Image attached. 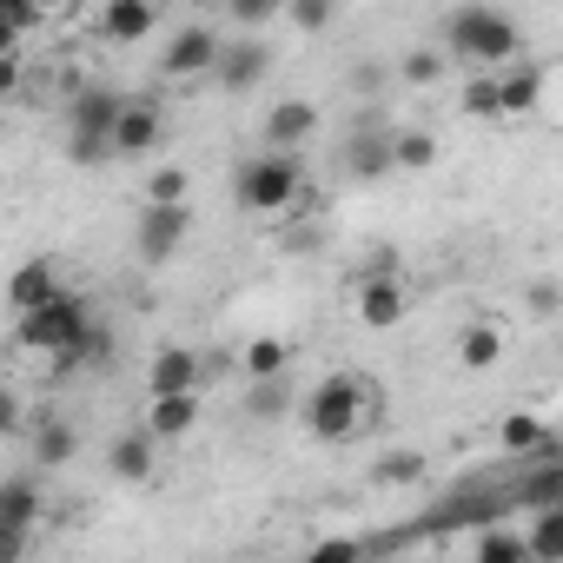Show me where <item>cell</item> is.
I'll return each mask as SVG.
<instances>
[{
  "label": "cell",
  "instance_id": "obj_20",
  "mask_svg": "<svg viewBox=\"0 0 563 563\" xmlns=\"http://www.w3.org/2000/svg\"><path fill=\"white\" fill-rule=\"evenodd\" d=\"M345 173H352V179H385V173H398L391 133H352V140H345Z\"/></svg>",
  "mask_w": 563,
  "mask_h": 563
},
{
  "label": "cell",
  "instance_id": "obj_23",
  "mask_svg": "<svg viewBox=\"0 0 563 563\" xmlns=\"http://www.w3.org/2000/svg\"><path fill=\"white\" fill-rule=\"evenodd\" d=\"M523 543H530V563H563V504H543V510H530V523H523Z\"/></svg>",
  "mask_w": 563,
  "mask_h": 563
},
{
  "label": "cell",
  "instance_id": "obj_22",
  "mask_svg": "<svg viewBox=\"0 0 563 563\" xmlns=\"http://www.w3.org/2000/svg\"><path fill=\"white\" fill-rule=\"evenodd\" d=\"M74 451H80V431H74L67 418H41V424H34V464H41V471L74 464Z\"/></svg>",
  "mask_w": 563,
  "mask_h": 563
},
{
  "label": "cell",
  "instance_id": "obj_9",
  "mask_svg": "<svg viewBox=\"0 0 563 563\" xmlns=\"http://www.w3.org/2000/svg\"><path fill=\"white\" fill-rule=\"evenodd\" d=\"M319 126H325L319 100H299V93H286V100H272V107H265V120H258V140H265V146H286V153H299V146H312V140H319Z\"/></svg>",
  "mask_w": 563,
  "mask_h": 563
},
{
  "label": "cell",
  "instance_id": "obj_5",
  "mask_svg": "<svg viewBox=\"0 0 563 563\" xmlns=\"http://www.w3.org/2000/svg\"><path fill=\"white\" fill-rule=\"evenodd\" d=\"M126 93L113 87H74L67 93V159L74 166H100L113 159V120H120Z\"/></svg>",
  "mask_w": 563,
  "mask_h": 563
},
{
  "label": "cell",
  "instance_id": "obj_3",
  "mask_svg": "<svg viewBox=\"0 0 563 563\" xmlns=\"http://www.w3.org/2000/svg\"><path fill=\"white\" fill-rule=\"evenodd\" d=\"M299 418L319 444H352L372 418H378V385H365L358 372H325L306 398H299Z\"/></svg>",
  "mask_w": 563,
  "mask_h": 563
},
{
  "label": "cell",
  "instance_id": "obj_28",
  "mask_svg": "<svg viewBox=\"0 0 563 563\" xmlns=\"http://www.w3.org/2000/svg\"><path fill=\"white\" fill-rule=\"evenodd\" d=\"M219 8H225V21H232V27L258 34V27H272V21H286L292 0H219Z\"/></svg>",
  "mask_w": 563,
  "mask_h": 563
},
{
  "label": "cell",
  "instance_id": "obj_7",
  "mask_svg": "<svg viewBox=\"0 0 563 563\" xmlns=\"http://www.w3.org/2000/svg\"><path fill=\"white\" fill-rule=\"evenodd\" d=\"M352 319L365 332H391L411 319V286H405V272H365L358 278V292H352Z\"/></svg>",
  "mask_w": 563,
  "mask_h": 563
},
{
  "label": "cell",
  "instance_id": "obj_16",
  "mask_svg": "<svg viewBox=\"0 0 563 563\" xmlns=\"http://www.w3.org/2000/svg\"><path fill=\"white\" fill-rule=\"evenodd\" d=\"M107 471L120 477V484H146L153 471H159V438L140 424V431H120L113 444H107Z\"/></svg>",
  "mask_w": 563,
  "mask_h": 563
},
{
  "label": "cell",
  "instance_id": "obj_10",
  "mask_svg": "<svg viewBox=\"0 0 563 563\" xmlns=\"http://www.w3.org/2000/svg\"><path fill=\"white\" fill-rule=\"evenodd\" d=\"M166 146V113L153 100H126L113 120V159H153Z\"/></svg>",
  "mask_w": 563,
  "mask_h": 563
},
{
  "label": "cell",
  "instance_id": "obj_29",
  "mask_svg": "<svg viewBox=\"0 0 563 563\" xmlns=\"http://www.w3.org/2000/svg\"><path fill=\"white\" fill-rule=\"evenodd\" d=\"M286 411H292V385L286 378H258L245 391V418H265L272 424V418H286Z\"/></svg>",
  "mask_w": 563,
  "mask_h": 563
},
{
  "label": "cell",
  "instance_id": "obj_11",
  "mask_svg": "<svg viewBox=\"0 0 563 563\" xmlns=\"http://www.w3.org/2000/svg\"><path fill=\"white\" fill-rule=\"evenodd\" d=\"M93 34L107 47H140L146 34H159V0H100Z\"/></svg>",
  "mask_w": 563,
  "mask_h": 563
},
{
  "label": "cell",
  "instance_id": "obj_35",
  "mask_svg": "<svg viewBox=\"0 0 563 563\" xmlns=\"http://www.w3.org/2000/svg\"><path fill=\"white\" fill-rule=\"evenodd\" d=\"M27 41H8V54H0V93H21V80H27V54H21Z\"/></svg>",
  "mask_w": 563,
  "mask_h": 563
},
{
  "label": "cell",
  "instance_id": "obj_26",
  "mask_svg": "<svg viewBox=\"0 0 563 563\" xmlns=\"http://www.w3.org/2000/svg\"><path fill=\"white\" fill-rule=\"evenodd\" d=\"M451 60H457L451 47H411V54L398 60V80H405V87H438V80L451 74Z\"/></svg>",
  "mask_w": 563,
  "mask_h": 563
},
{
  "label": "cell",
  "instance_id": "obj_27",
  "mask_svg": "<svg viewBox=\"0 0 563 563\" xmlns=\"http://www.w3.org/2000/svg\"><path fill=\"white\" fill-rule=\"evenodd\" d=\"M372 484H378V490L424 484V457H418V451H385V457H372Z\"/></svg>",
  "mask_w": 563,
  "mask_h": 563
},
{
  "label": "cell",
  "instance_id": "obj_25",
  "mask_svg": "<svg viewBox=\"0 0 563 563\" xmlns=\"http://www.w3.org/2000/svg\"><path fill=\"white\" fill-rule=\"evenodd\" d=\"M471 556L477 563H510V556H530V543H523V530H504V523L484 517V530H471Z\"/></svg>",
  "mask_w": 563,
  "mask_h": 563
},
{
  "label": "cell",
  "instance_id": "obj_13",
  "mask_svg": "<svg viewBox=\"0 0 563 563\" xmlns=\"http://www.w3.org/2000/svg\"><path fill=\"white\" fill-rule=\"evenodd\" d=\"M497 93H504V120H530V113H543L550 67H537V60H510V67H497Z\"/></svg>",
  "mask_w": 563,
  "mask_h": 563
},
{
  "label": "cell",
  "instance_id": "obj_4",
  "mask_svg": "<svg viewBox=\"0 0 563 563\" xmlns=\"http://www.w3.org/2000/svg\"><path fill=\"white\" fill-rule=\"evenodd\" d=\"M444 47H451L471 74H497V67L523 60V27H517L504 8H490V0H471V8H457V14L444 21Z\"/></svg>",
  "mask_w": 563,
  "mask_h": 563
},
{
  "label": "cell",
  "instance_id": "obj_37",
  "mask_svg": "<svg viewBox=\"0 0 563 563\" xmlns=\"http://www.w3.org/2000/svg\"><path fill=\"white\" fill-rule=\"evenodd\" d=\"M365 272H398V252H391V245H378V252H365Z\"/></svg>",
  "mask_w": 563,
  "mask_h": 563
},
{
  "label": "cell",
  "instance_id": "obj_30",
  "mask_svg": "<svg viewBox=\"0 0 563 563\" xmlns=\"http://www.w3.org/2000/svg\"><path fill=\"white\" fill-rule=\"evenodd\" d=\"M391 153H398V173H424V166H438V140H431L424 126L391 133Z\"/></svg>",
  "mask_w": 563,
  "mask_h": 563
},
{
  "label": "cell",
  "instance_id": "obj_36",
  "mask_svg": "<svg viewBox=\"0 0 563 563\" xmlns=\"http://www.w3.org/2000/svg\"><path fill=\"white\" fill-rule=\"evenodd\" d=\"M365 550H372L365 537H325V543H312V556H319V563H339V556H365Z\"/></svg>",
  "mask_w": 563,
  "mask_h": 563
},
{
  "label": "cell",
  "instance_id": "obj_8",
  "mask_svg": "<svg viewBox=\"0 0 563 563\" xmlns=\"http://www.w3.org/2000/svg\"><path fill=\"white\" fill-rule=\"evenodd\" d=\"M186 232H192V206H159V199H146V206H140V225H133V252H140L146 265H166V258L186 245Z\"/></svg>",
  "mask_w": 563,
  "mask_h": 563
},
{
  "label": "cell",
  "instance_id": "obj_31",
  "mask_svg": "<svg viewBox=\"0 0 563 563\" xmlns=\"http://www.w3.org/2000/svg\"><path fill=\"white\" fill-rule=\"evenodd\" d=\"M464 113H471V120H504L497 74H471V80H464Z\"/></svg>",
  "mask_w": 563,
  "mask_h": 563
},
{
  "label": "cell",
  "instance_id": "obj_32",
  "mask_svg": "<svg viewBox=\"0 0 563 563\" xmlns=\"http://www.w3.org/2000/svg\"><path fill=\"white\" fill-rule=\"evenodd\" d=\"M339 21V0H292L286 8V27H299V34H325Z\"/></svg>",
  "mask_w": 563,
  "mask_h": 563
},
{
  "label": "cell",
  "instance_id": "obj_24",
  "mask_svg": "<svg viewBox=\"0 0 563 563\" xmlns=\"http://www.w3.org/2000/svg\"><path fill=\"white\" fill-rule=\"evenodd\" d=\"M286 365H292V345L286 339H252L245 352H239V372H245V385H258V378H286Z\"/></svg>",
  "mask_w": 563,
  "mask_h": 563
},
{
  "label": "cell",
  "instance_id": "obj_12",
  "mask_svg": "<svg viewBox=\"0 0 563 563\" xmlns=\"http://www.w3.org/2000/svg\"><path fill=\"white\" fill-rule=\"evenodd\" d=\"M199 418H206V391H153V405H146V431H153L159 444L192 438Z\"/></svg>",
  "mask_w": 563,
  "mask_h": 563
},
{
  "label": "cell",
  "instance_id": "obj_2",
  "mask_svg": "<svg viewBox=\"0 0 563 563\" xmlns=\"http://www.w3.org/2000/svg\"><path fill=\"white\" fill-rule=\"evenodd\" d=\"M232 199H239V212H252V219H265V225H286V219H299V212L312 206L306 159H299V153H286V146H258V153L239 166V179H232Z\"/></svg>",
  "mask_w": 563,
  "mask_h": 563
},
{
  "label": "cell",
  "instance_id": "obj_17",
  "mask_svg": "<svg viewBox=\"0 0 563 563\" xmlns=\"http://www.w3.org/2000/svg\"><path fill=\"white\" fill-rule=\"evenodd\" d=\"M60 292V265H54V252H41V258H27L14 278H8V312H34L41 299H54Z\"/></svg>",
  "mask_w": 563,
  "mask_h": 563
},
{
  "label": "cell",
  "instance_id": "obj_21",
  "mask_svg": "<svg viewBox=\"0 0 563 563\" xmlns=\"http://www.w3.org/2000/svg\"><path fill=\"white\" fill-rule=\"evenodd\" d=\"M0 523H8V530H34L41 523V477L14 471L8 484H0Z\"/></svg>",
  "mask_w": 563,
  "mask_h": 563
},
{
  "label": "cell",
  "instance_id": "obj_34",
  "mask_svg": "<svg viewBox=\"0 0 563 563\" xmlns=\"http://www.w3.org/2000/svg\"><path fill=\"white\" fill-rule=\"evenodd\" d=\"M523 312L530 319H556L563 312V286H556V278H530V286H523Z\"/></svg>",
  "mask_w": 563,
  "mask_h": 563
},
{
  "label": "cell",
  "instance_id": "obj_1",
  "mask_svg": "<svg viewBox=\"0 0 563 563\" xmlns=\"http://www.w3.org/2000/svg\"><path fill=\"white\" fill-rule=\"evenodd\" d=\"M21 352H47L54 358V372H74V365H87V358H100V352H113V339L93 325V306L80 299V292H54V299H41L34 312H14V332H8Z\"/></svg>",
  "mask_w": 563,
  "mask_h": 563
},
{
  "label": "cell",
  "instance_id": "obj_38",
  "mask_svg": "<svg viewBox=\"0 0 563 563\" xmlns=\"http://www.w3.org/2000/svg\"><path fill=\"white\" fill-rule=\"evenodd\" d=\"M34 8H41V21H47V27H54V21H60V14H67V8H74V0H34Z\"/></svg>",
  "mask_w": 563,
  "mask_h": 563
},
{
  "label": "cell",
  "instance_id": "obj_15",
  "mask_svg": "<svg viewBox=\"0 0 563 563\" xmlns=\"http://www.w3.org/2000/svg\"><path fill=\"white\" fill-rule=\"evenodd\" d=\"M206 385V365L192 345H159L146 358V391H199Z\"/></svg>",
  "mask_w": 563,
  "mask_h": 563
},
{
  "label": "cell",
  "instance_id": "obj_33",
  "mask_svg": "<svg viewBox=\"0 0 563 563\" xmlns=\"http://www.w3.org/2000/svg\"><path fill=\"white\" fill-rule=\"evenodd\" d=\"M186 192H192V173H186V166H153L146 199H159V206H186Z\"/></svg>",
  "mask_w": 563,
  "mask_h": 563
},
{
  "label": "cell",
  "instance_id": "obj_19",
  "mask_svg": "<svg viewBox=\"0 0 563 563\" xmlns=\"http://www.w3.org/2000/svg\"><path fill=\"white\" fill-rule=\"evenodd\" d=\"M497 451L504 457H550V424L537 411H504L497 418Z\"/></svg>",
  "mask_w": 563,
  "mask_h": 563
},
{
  "label": "cell",
  "instance_id": "obj_18",
  "mask_svg": "<svg viewBox=\"0 0 563 563\" xmlns=\"http://www.w3.org/2000/svg\"><path fill=\"white\" fill-rule=\"evenodd\" d=\"M504 352H510V339H504L497 319H471V325L457 332V365H464V372H497Z\"/></svg>",
  "mask_w": 563,
  "mask_h": 563
},
{
  "label": "cell",
  "instance_id": "obj_6",
  "mask_svg": "<svg viewBox=\"0 0 563 563\" xmlns=\"http://www.w3.org/2000/svg\"><path fill=\"white\" fill-rule=\"evenodd\" d=\"M219 60H225V34H212V27L186 21V27H173V34H166V47H159V80L192 87V80H212V74H219Z\"/></svg>",
  "mask_w": 563,
  "mask_h": 563
},
{
  "label": "cell",
  "instance_id": "obj_14",
  "mask_svg": "<svg viewBox=\"0 0 563 563\" xmlns=\"http://www.w3.org/2000/svg\"><path fill=\"white\" fill-rule=\"evenodd\" d=\"M265 74H272V47H265L258 34H245V41H225V60H219L212 80H219L225 93H245V87H258Z\"/></svg>",
  "mask_w": 563,
  "mask_h": 563
}]
</instances>
